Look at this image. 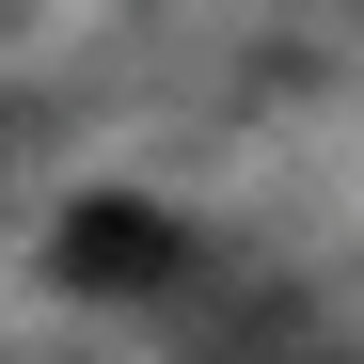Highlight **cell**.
<instances>
[{"instance_id":"1","label":"cell","mask_w":364,"mask_h":364,"mask_svg":"<svg viewBox=\"0 0 364 364\" xmlns=\"http://www.w3.org/2000/svg\"><path fill=\"white\" fill-rule=\"evenodd\" d=\"M174 269H191V237L159 206H80L64 222V285H174Z\"/></svg>"}]
</instances>
